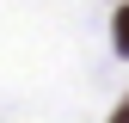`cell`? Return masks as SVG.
Returning a JSON list of instances; mask_svg holds the SVG:
<instances>
[{
	"mask_svg": "<svg viewBox=\"0 0 129 123\" xmlns=\"http://www.w3.org/2000/svg\"><path fill=\"white\" fill-rule=\"evenodd\" d=\"M111 31H117V49H123V55H129V6H123V12H117V25H111Z\"/></svg>",
	"mask_w": 129,
	"mask_h": 123,
	"instance_id": "cell-1",
	"label": "cell"
},
{
	"mask_svg": "<svg viewBox=\"0 0 129 123\" xmlns=\"http://www.w3.org/2000/svg\"><path fill=\"white\" fill-rule=\"evenodd\" d=\"M111 123H129V99H123V105H117V117H111Z\"/></svg>",
	"mask_w": 129,
	"mask_h": 123,
	"instance_id": "cell-2",
	"label": "cell"
}]
</instances>
